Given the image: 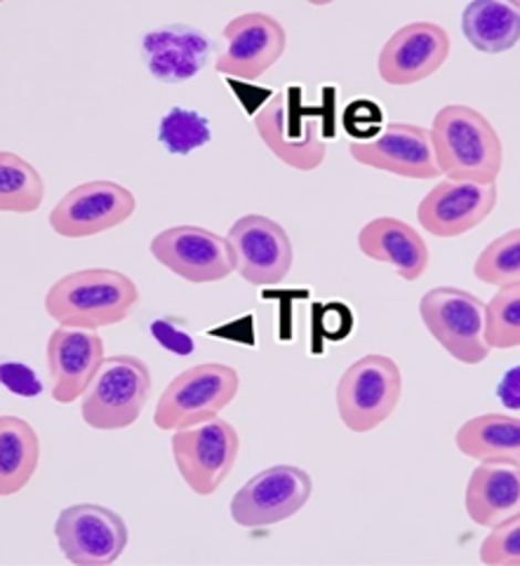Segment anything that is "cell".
<instances>
[{"label": "cell", "mask_w": 520, "mask_h": 566, "mask_svg": "<svg viewBox=\"0 0 520 566\" xmlns=\"http://www.w3.org/2000/svg\"><path fill=\"white\" fill-rule=\"evenodd\" d=\"M254 129L271 154L300 172H313L325 160L323 125L313 111L302 108L300 90L288 87L254 113Z\"/></svg>", "instance_id": "5"}, {"label": "cell", "mask_w": 520, "mask_h": 566, "mask_svg": "<svg viewBox=\"0 0 520 566\" xmlns=\"http://www.w3.org/2000/svg\"><path fill=\"white\" fill-rule=\"evenodd\" d=\"M478 557L488 566H520V515L492 526L480 543Z\"/></svg>", "instance_id": "29"}, {"label": "cell", "mask_w": 520, "mask_h": 566, "mask_svg": "<svg viewBox=\"0 0 520 566\" xmlns=\"http://www.w3.org/2000/svg\"><path fill=\"white\" fill-rule=\"evenodd\" d=\"M240 388L233 367L206 363L177 374L158 398L154 423L160 430L177 432L217 419Z\"/></svg>", "instance_id": "3"}, {"label": "cell", "mask_w": 520, "mask_h": 566, "mask_svg": "<svg viewBox=\"0 0 520 566\" xmlns=\"http://www.w3.org/2000/svg\"><path fill=\"white\" fill-rule=\"evenodd\" d=\"M464 507L478 526H492L520 515V465L480 463L464 492Z\"/></svg>", "instance_id": "21"}, {"label": "cell", "mask_w": 520, "mask_h": 566, "mask_svg": "<svg viewBox=\"0 0 520 566\" xmlns=\"http://www.w3.org/2000/svg\"><path fill=\"white\" fill-rule=\"evenodd\" d=\"M474 275L492 287H509L520 282V229L495 238L474 263Z\"/></svg>", "instance_id": "27"}, {"label": "cell", "mask_w": 520, "mask_h": 566, "mask_svg": "<svg viewBox=\"0 0 520 566\" xmlns=\"http://www.w3.org/2000/svg\"><path fill=\"white\" fill-rule=\"evenodd\" d=\"M62 555L76 566H106L114 564L127 545V524L97 503L69 505L54 522Z\"/></svg>", "instance_id": "10"}, {"label": "cell", "mask_w": 520, "mask_h": 566, "mask_svg": "<svg viewBox=\"0 0 520 566\" xmlns=\"http://www.w3.org/2000/svg\"><path fill=\"white\" fill-rule=\"evenodd\" d=\"M227 242L231 248L238 275L250 282V285H281L292 269V240L283 226L269 217H240L229 229Z\"/></svg>", "instance_id": "11"}, {"label": "cell", "mask_w": 520, "mask_h": 566, "mask_svg": "<svg viewBox=\"0 0 520 566\" xmlns=\"http://www.w3.org/2000/svg\"><path fill=\"white\" fill-rule=\"evenodd\" d=\"M212 52V38L189 24H165L142 38V56L148 73L167 85L196 78L208 66Z\"/></svg>", "instance_id": "19"}, {"label": "cell", "mask_w": 520, "mask_h": 566, "mask_svg": "<svg viewBox=\"0 0 520 566\" xmlns=\"http://www.w3.org/2000/svg\"><path fill=\"white\" fill-rule=\"evenodd\" d=\"M461 33L480 52H507L520 41V10L499 0H474L461 12Z\"/></svg>", "instance_id": "24"}, {"label": "cell", "mask_w": 520, "mask_h": 566, "mask_svg": "<svg viewBox=\"0 0 520 566\" xmlns=\"http://www.w3.org/2000/svg\"><path fill=\"white\" fill-rule=\"evenodd\" d=\"M497 398L511 411H520V365L511 367L497 386Z\"/></svg>", "instance_id": "32"}, {"label": "cell", "mask_w": 520, "mask_h": 566, "mask_svg": "<svg viewBox=\"0 0 520 566\" xmlns=\"http://www.w3.org/2000/svg\"><path fill=\"white\" fill-rule=\"evenodd\" d=\"M137 301L133 277L111 269H85L54 282L45 294V313L60 327L100 329L123 323Z\"/></svg>", "instance_id": "2"}, {"label": "cell", "mask_w": 520, "mask_h": 566, "mask_svg": "<svg viewBox=\"0 0 520 566\" xmlns=\"http://www.w3.org/2000/svg\"><path fill=\"white\" fill-rule=\"evenodd\" d=\"M497 205V184H436L417 207V219L436 238H459L486 221Z\"/></svg>", "instance_id": "17"}, {"label": "cell", "mask_w": 520, "mask_h": 566, "mask_svg": "<svg viewBox=\"0 0 520 566\" xmlns=\"http://www.w3.org/2000/svg\"><path fill=\"white\" fill-rule=\"evenodd\" d=\"M450 56V35L440 24L413 22L384 43L377 69L388 85H415L434 75Z\"/></svg>", "instance_id": "16"}, {"label": "cell", "mask_w": 520, "mask_h": 566, "mask_svg": "<svg viewBox=\"0 0 520 566\" xmlns=\"http://www.w3.org/2000/svg\"><path fill=\"white\" fill-rule=\"evenodd\" d=\"M137 210L133 191L116 181L81 184L54 205L48 221L62 238H90L125 223Z\"/></svg>", "instance_id": "12"}, {"label": "cell", "mask_w": 520, "mask_h": 566, "mask_svg": "<svg viewBox=\"0 0 520 566\" xmlns=\"http://www.w3.org/2000/svg\"><path fill=\"white\" fill-rule=\"evenodd\" d=\"M154 259L194 285L219 282L236 271L227 238L200 226H173L152 240Z\"/></svg>", "instance_id": "13"}, {"label": "cell", "mask_w": 520, "mask_h": 566, "mask_svg": "<svg viewBox=\"0 0 520 566\" xmlns=\"http://www.w3.org/2000/svg\"><path fill=\"white\" fill-rule=\"evenodd\" d=\"M152 334H154V338H156L160 348L170 350L179 357H189L196 350L194 334L189 332L187 325H184V319L158 317L152 323Z\"/></svg>", "instance_id": "30"}, {"label": "cell", "mask_w": 520, "mask_h": 566, "mask_svg": "<svg viewBox=\"0 0 520 566\" xmlns=\"http://www.w3.org/2000/svg\"><path fill=\"white\" fill-rule=\"evenodd\" d=\"M210 120L198 111L173 106L158 125V142L170 156H189L196 148L210 144Z\"/></svg>", "instance_id": "26"}, {"label": "cell", "mask_w": 520, "mask_h": 566, "mask_svg": "<svg viewBox=\"0 0 520 566\" xmlns=\"http://www.w3.org/2000/svg\"><path fill=\"white\" fill-rule=\"evenodd\" d=\"M152 395V371L135 355H111L83 395V421L95 430L133 426Z\"/></svg>", "instance_id": "4"}, {"label": "cell", "mask_w": 520, "mask_h": 566, "mask_svg": "<svg viewBox=\"0 0 520 566\" xmlns=\"http://www.w3.org/2000/svg\"><path fill=\"white\" fill-rule=\"evenodd\" d=\"M48 369L52 400L71 405L83 398L104 357V342L95 329L58 327L48 338Z\"/></svg>", "instance_id": "18"}, {"label": "cell", "mask_w": 520, "mask_h": 566, "mask_svg": "<svg viewBox=\"0 0 520 566\" xmlns=\"http://www.w3.org/2000/svg\"><path fill=\"white\" fill-rule=\"evenodd\" d=\"M424 327L438 346L461 365H480L490 357L486 338V304L459 287H436L419 301Z\"/></svg>", "instance_id": "6"}, {"label": "cell", "mask_w": 520, "mask_h": 566, "mask_svg": "<svg viewBox=\"0 0 520 566\" xmlns=\"http://www.w3.org/2000/svg\"><path fill=\"white\" fill-rule=\"evenodd\" d=\"M45 198V181L31 163L12 150H0V210L31 214Z\"/></svg>", "instance_id": "25"}, {"label": "cell", "mask_w": 520, "mask_h": 566, "mask_svg": "<svg viewBox=\"0 0 520 566\" xmlns=\"http://www.w3.org/2000/svg\"><path fill=\"white\" fill-rule=\"evenodd\" d=\"M227 50L217 56L215 69L238 81H257L281 60L288 33L275 17L267 12H246L225 27Z\"/></svg>", "instance_id": "15"}, {"label": "cell", "mask_w": 520, "mask_h": 566, "mask_svg": "<svg viewBox=\"0 0 520 566\" xmlns=\"http://www.w3.org/2000/svg\"><path fill=\"white\" fill-rule=\"evenodd\" d=\"M457 449L478 463L520 465V419L505 413H482L459 426Z\"/></svg>", "instance_id": "22"}, {"label": "cell", "mask_w": 520, "mask_h": 566, "mask_svg": "<svg viewBox=\"0 0 520 566\" xmlns=\"http://www.w3.org/2000/svg\"><path fill=\"white\" fill-rule=\"evenodd\" d=\"M358 248L367 259L394 266L407 282L419 280L431 261L424 238L410 223L396 217H377L367 221L358 233Z\"/></svg>", "instance_id": "20"}, {"label": "cell", "mask_w": 520, "mask_h": 566, "mask_svg": "<svg viewBox=\"0 0 520 566\" xmlns=\"http://www.w3.org/2000/svg\"><path fill=\"white\" fill-rule=\"evenodd\" d=\"M349 154L356 163L405 179H438L431 129L410 123H388L375 139L351 142Z\"/></svg>", "instance_id": "14"}, {"label": "cell", "mask_w": 520, "mask_h": 566, "mask_svg": "<svg viewBox=\"0 0 520 566\" xmlns=\"http://www.w3.org/2000/svg\"><path fill=\"white\" fill-rule=\"evenodd\" d=\"M41 461V440L20 417H0V494L14 496L31 482Z\"/></svg>", "instance_id": "23"}, {"label": "cell", "mask_w": 520, "mask_h": 566, "mask_svg": "<svg viewBox=\"0 0 520 566\" xmlns=\"http://www.w3.org/2000/svg\"><path fill=\"white\" fill-rule=\"evenodd\" d=\"M0 381H3V386L10 392L20 395V398H39V395L43 392V384L39 379V374L22 363L6 360L3 365H0Z\"/></svg>", "instance_id": "31"}, {"label": "cell", "mask_w": 520, "mask_h": 566, "mask_svg": "<svg viewBox=\"0 0 520 566\" xmlns=\"http://www.w3.org/2000/svg\"><path fill=\"white\" fill-rule=\"evenodd\" d=\"M313 482L297 465H271L250 478L231 499V517L246 530H262L294 517L306 505Z\"/></svg>", "instance_id": "9"}, {"label": "cell", "mask_w": 520, "mask_h": 566, "mask_svg": "<svg viewBox=\"0 0 520 566\" xmlns=\"http://www.w3.org/2000/svg\"><path fill=\"white\" fill-rule=\"evenodd\" d=\"M240 438L229 421L212 419L173 436V457L194 494L212 496L238 461Z\"/></svg>", "instance_id": "8"}, {"label": "cell", "mask_w": 520, "mask_h": 566, "mask_svg": "<svg viewBox=\"0 0 520 566\" xmlns=\"http://www.w3.org/2000/svg\"><path fill=\"white\" fill-rule=\"evenodd\" d=\"M486 338L490 348L520 346V282L499 287L486 304Z\"/></svg>", "instance_id": "28"}, {"label": "cell", "mask_w": 520, "mask_h": 566, "mask_svg": "<svg viewBox=\"0 0 520 566\" xmlns=\"http://www.w3.org/2000/svg\"><path fill=\"white\" fill-rule=\"evenodd\" d=\"M431 144L440 172L450 181L497 184L505 148L480 111L464 104L443 106L431 123Z\"/></svg>", "instance_id": "1"}, {"label": "cell", "mask_w": 520, "mask_h": 566, "mask_svg": "<svg viewBox=\"0 0 520 566\" xmlns=\"http://www.w3.org/2000/svg\"><path fill=\"white\" fill-rule=\"evenodd\" d=\"M403 376L388 355H365L351 365L337 384V411L351 432H370L396 411Z\"/></svg>", "instance_id": "7"}]
</instances>
